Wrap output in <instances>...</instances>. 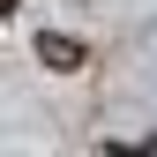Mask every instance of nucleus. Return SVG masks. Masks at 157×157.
<instances>
[{
  "mask_svg": "<svg viewBox=\"0 0 157 157\" xmlns=\"http://www.w3.org/2000/svg\"><path fill=\"white\" fill-rule=\"evenodd\" d=\"M37 60H45L52 75H75L90 52H82V37H67V30H37Z\"/></svg>",
  "mask_w": 157,
  "mask_h": 157,
  "instance_id": "obj_1",
  "label": "nucleus"
},
{
  "mask_svg": "<svg viewBox=\"0 0 157 157\" xmlns=\"http://www.w3.org/2000/svg\"><path fill=\"white\" fill-rule=\"evenodd\" d=\"M105 157H157V150H150V142H142V150H135V142H105Z\"/></svg>",
  "mask_w": 157,
  "mask_h": 157,
  "instance_id": "obj_2",
  "label": "nucleus"
},
{
  "mask_svg": "<svg viewBox=\"0 0 157 157\" xmlns=\"http://www.w3.org/2000/svg\"><path fill=\"white\" fill-rule=\"evenodd\" d=\"M0 15H15V0H0Z\"/></svg>",
  "mask_w": 157,
  "mask_h": 157,
  "instance_id": "obj_3",
  "label": "nucleus"
}]
</instances>
